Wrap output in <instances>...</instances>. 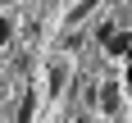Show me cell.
<instances>
[{
    "label": "cell",
    "instance_id": "cell-2",
    "mask_svg": "<svg viewBox=\"0 0 132 123\" xmlns=\"http://www.w3.org/2000/svg\"><path fill=\"white\" fill-rule=\"evenodd\" d=\"M96 100H100V109H105V114H119V100H123V96H119V87H114V82H105Z\"/></svg>",
    "mask_w": 132,
    "mask_h": 123
},
{
    "label": "cell",
    "instance_id": "cell-3",
    "mask_svg": "<svg viewBox=\"0 0 132 123\" xmlns=\"http://www.w3.org/2000/svg\"><path fill=\"white\" fill-rule=\"evenodd\" d=\"M9 41H14V18L0 14V46H9Z\"/></svg>",
    "mask_w": 132,
    "mask_h": 123
},
{
    "label": "cell",
    "instance_id": "cell-6",
    "mask_svg": "<svg viewBox=\"0 0 132 123\" xmlns=\"http://www.w3.org/2000/svg\"><path fill=\"white\" fill-rule=\"evenodd\" d=\"M128 82H132V46H128Z\"/></svg>",
    "mask_w": 132,
    "mask_h": 123
},
{
    "label": "cell",
    "instance_id": "cell-1",
    "mask_svg": "<svg viewBox=\"0 0 132 123\" xmlns=\"http://www.w3.org/2000/svg\"><path fill=\"white\" fill-rule=\"evenodd\" d=\"M100 41H105V55H114V59H119V55H128V46H132L128 32H105Z\"/></svg>",
    "mask_w": 132,
    "mask_h": 123
},
{
    "label": "cell",
    "instance_id": "cell-5",
    "mask_svg": "<svg viewBox=\"0 0 132 123\" xmlns=\"http://www.w3.org/2000/svg\"><path fill=\"white\" fill-rule=\"evenodd\" d=\"M18 123H32V96L23 100V109H18Z\"/></svg>",
    "mask_w": 132,
    "mask_h": 123
},
{
    "label": "cell",
    "instance_id": "cell-4",
    "mask_svg": "<svg viewBox=\"0 0 132 123\" xmlns=\"http://www.w3.org/2000/svg\"><path fill=\"white\" fill-rule=\"evenodd\" d=\"M59 87H64V64L50 68V91H59Z\"/></svg>",
    "mask_w": 132,
    "mask_h": 123
}]
</instances>
